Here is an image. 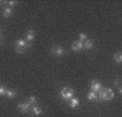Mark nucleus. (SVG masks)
<instances>
[{"instance_id": "f257e3e1", "label": "nucleus", "mask_w": 122, "mask_h": 117, "mask_svg": "<svg viewBox=\"0 0 122 117\" xmlns=\"http://www.w3.org/2000/svg\"><path fill=\"white\" fill-rule=\"evenodd\" d=\"M97 96H98L99 102L101 101H110L115 98V92L110 88H103L97 91Z\"/></svg>"}, {"instance_id": "f03ea898", "label": "nucleus", "mask_w": 122, "mask_h": 117, "mask_svg": "<svg viewBox=\"0 0 122 117\" xmlns=\"http://www.w3.org/2000/svg\"><path fill=\"white\" fill-rule=\"evenodd\" d=\"M14 47H15L16 52L20 53V54H22V53H25L26 51L30 48V42L26 41L25 39H17V40L15 41Z\"/></svg>"}, {"instance_id": "7ed1b4c3", "label": "nucleus", "mask_w": 122, "mask_h": 117, "mask_svg": "<svg viewBox=\"0 0 122 117\" xmlns=\"http://www.w3.org/2000/svg\"><path fill=\"white\" fill-rule=\"evenodd\" d=\"M61 95L63 99L65 100H69L74 96V89L70 87H64L61 90Z\"/></svg>"}, {"instance_id": "20e7f679", "label": "nucleus", "mask_w": 122, "mask_h": 117, "mask_svg": "<svg viewBox=\"0 0 122 117\" xmlns=\"http://www.w3.org/2000/svg\"><path fill=\"white\" fill-rule=\"evenodd\" d=\"M51 52H52L53 55H55V56H62V55H64L65 53H66L64 48H63L62 46H58V45H55V46L52 47Z\"/></svg>"}, {"instance_id": "39448f33", "label": "nucleus", "mask_w": 122, "mask_h": 117, "mask_svg": "<svg viewBox=\"0 0 122 117\" xmlns=\"http://www.w3.org/2000/svg\"><path fill=\"white\" fill-rule=\"evenodd\" d=\"M71 49H72V51H75V52H79V51H81L83 49L82 42L79 41V40H77V41H74L71 44Z\"/></svg>"}, {"instance_id": "423d86ee", "label": "nucleus", "mask_w": 122, "mask_h": 117, "mask_svg": "<svg viewBox=\"0 0 122 117\" xmlns=\"http://www.w3.org/2000/svg\"><path fill=\"white\" fill-rule=\"evenodd\" d=\"M17 108H19L20 112L26 114V113H28L30 111V105L28 103H20L19 105H17Z\"/></svg>"}, {"instance_id": "0eeeda50", "label": "nucleus", "mask_w": 122, "mask_h": 117, "mask_svg": "<svg viewBox=\"0 0 122 117\" xmlns=\"http://www.w3.org/2000/svg\"><path fill=\"white\" fill-rule=\"evenodd\" d=\"M101 88H102V85L98 80H95V79L92 80V83H91V90H92L93 92H97Z\"/></svg>"}, {"instance_id": "6e6552de", "label": "nucleus", "mask_w": 122, "mask_h": 117, "mask_svg": "<svg viewBox=\"0 0 122 117\" xmlns=\"http://www.w3.org/2000/svg\"><path fill=\"white\" fill-rule=\"evenodd\" d=\"M25 36H26V41H28V42H31L32 40H34V38H35V36H36V34H35V32L32 29H28L27 32H26V34H25Z\"/></svg>"}, {"instance_id": "1a4fd4ad", "label": "nucleus", "mask_w": 122, "mask_h": 117, "mask_svg": "<svg viewBox=\"0 0 122 117\" xmlns=\"http://www.w3.org/2000/svg\"><path fill=\"white\" fill-rule=\"evenodd\" d=\"M30 111H31V113L34 115H36V116H38V115H40L42 113V108L40 107V106H37V105H31Z\"/></svg>"}, {"instance_id": "9d476101", "label": "nucleus", "mask_w": 122, "mask_h": 117, "mask_svg": "<svg viewBox=\"0 0 122 117\" xmlns=\"http://www.w3.org/2000/svg\"><path fill=\"white\" fill-rule=\"evenodd\" d=\"M82 45H83V49H85V50H91L93 48V42L90 39H86L85 41H83Z\"/></svg>"}, {"instance_id": "9b49d317", "label": "nucleus", "mask_w": 122, "mask_h": 117, "mask_svg": "<svg viewBox=\"0 0 122 117\" xmlns=\"http://www.w3.org/2000/svg\"><path fill=\"white\" fill-rule=\"evenodd\" d=\"M88 99L90 100V101H97V102H99L98 96H97V92H93V91L89 92Z\"/></svg>"}, {"instance_id": "f8f14e48", "label": "nucleus", "mask_w": 122, "mask_h": 117, "mask_svg": "<svg viewBox=\"0 0 122 117\" xmlns=\"http://www.w3.org/2000/svg\"><path fill=\"white\" fill-rule=\"evenodd\" d=\"M11 15H12V9H11V8L7 7V8H5V9L2 10V16H3V17L9 18Z\"/></svg>"}, {"instance_id": "ddd939ff", "label": "nucleus", "mask_w": 122, "mask_h": 117, "mask_svg": "<svg viewBox=\"0 0 122 117\" xmlns=\"http://www.w3.org/2000/svg\"><path fill=\"white\" fill-rule=\"evenodd\" d=\"M68 104H69V106H70V107H76L77 105H79V100L77 99V98H74V96H72L71 99H69L68 100Z\"/></svg>"}, {"instance_id": "4468645a", "label": "nucleus", "mask_w": 122, "mask_h": 117, "mask_svg": "<svg viewBox=\"0 0 122 117\" xmlns=\"http://www.w3.org/2000/svg\"><path fill=\"white\" fill-rule=\"evenodd\" d=\"M113 60H115L117 63H119V64L122 62V53L120 52V51H118V52L113 55Z\"/></svg>"}, {"instance_id": "2eb2a0df", "label": "nucleus", "mask_w": 122, "mask_h": 117, "mask_svg": "<svg viewBox=\"0 0 122 117\" xmlns=\"http://www.w3.org/2000/svg\"><path fill=\"white\" fill-rule=\"evenodd\" d=\"M5 95L9 98V99H13V98H15L16 95V91H14V90H8L7 89V92H5Z\"/></svg>"}, {"instance_id": "dca6fc26", "label": "nucleus", "mask_w": 122, "mask_h": 117, "mask_svg": "<svg viewBox=\"0 0 122 117\" xmlns=\"http://www.w3.org/2000/svg\"><path fill=\"white\" fill-rule=\"evenodd\" d=\"M86 39H88L86 34H84V33H80V34H79V41L83 42V41H85Z\"/></svg>"}, {"instance_id": "f3484780", "label": "nucleus", "mask_w": 122, "mask_h": 117, "mask_svg": "<svg viewBox=\"0 0 122 117\" xmlns=\"http://www.w3.org/2000/svg\"><path fill=\"white\" fill-rule=\"evenodd\" d=\"M36 101H37V100H36V98H35V96L32 95V96H30L29 99H28V102H27V103L29 104V105H35Z\"/></svg>"}, {"instance_id": "a211bd4d", "label": "nucleus", "mask_w": 122, "mask_h": 117, "mask_svg": "<svg viewBox=\"0 0 122 117\" xmlns=\"http://www.w3.org/2000/svg\"><path fill=\"white\" fill-rule=\"evenodd\" d=\"M5 92H7V89H5L3 86L0 85V96H2V95H5Z\"/></svg>"}, {"instance_id": "6ab92c4d", "label": "nucleus", "mask_w": 122, "mask_h": 117, "mask_svg": "<svg viewBox=\"0 0 122 117\" xmlns=\"http://www.w3.org/2000/svg\"><path fill=\"white\" fill-rule=\"evenodd\" d=\"M3 44H5V39H3V35H2V33L0 32V47L3 46Z\"/></svg>"}, {"instance_id": "aec40b11", "label": "nucleus", "mask_w": 122, "mask_h": 117, "mask_svg": "<svg viewBox=\"0 0 122 117\" xmlns=\"http://www.w3.org/2000/svg\"><path fill=\"white\" fill-rule=\"evenodd\" d=\"M7 3L9 5V8H12V7H14V6L17 3V1H7Z\"/></svg>"}]
</instances>
